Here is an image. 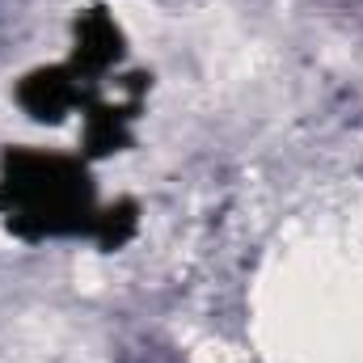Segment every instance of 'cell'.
I'll use <instances>...</instances> for the list:
<instances>
[{"mask_svg":"<svg viewBox=\"0 0 363 363\" xmlns=\"http://www.w3.org/2000/svg\"><path fill=\"white\" fill-rule=\"evenodd\" d=\"M0 216L26 241L47 237H97L101 211L81 161L13 148L0 169Z\"/></svg>","mask_w":363,"mask_h":363,"instance_id":"cell-1","label":"cell"},{"mask_svg":"<svg viewBox=\"0 0 363 363\" xmlns=\"http://www.w3.org/2000/svg\"><path fill=\"white\" fill-rule=\"evenodd\" d=\"M77 97H81V89H77V72L72 68H43V72L26 77L21 89H17V101L34 118H47V123L64 118V110H72Z\"/></svg>","mask_w":363,"mask_h":363,"instance_id":"cell-2","label":"cell"},{"mask_svg":"<svg viewBox=\"0 0 363 363\" xmlns=\"http://www.w3.org/2000/svg\"><path fill=\"white\" fill-rule=\"evenodd\" d=\"M123 51V34L114 26V17L106 9H93V13H81L77 21V55H72V72H101L118 60Z\"/></svg>","mask_w":363,"mask_h":363,"instance_id":"cell-3","label":"cell"}]
</instances>
